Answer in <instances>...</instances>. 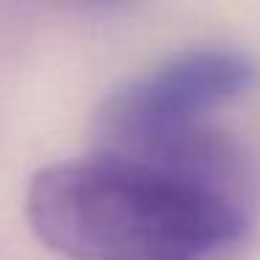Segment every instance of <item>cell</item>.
Wrapping results in <instances>:
<instances>
[{
  "label": "cell",
  "mask_w": 260,
  "mask_h": 260,
  "mask_svg": "<svg viewBox=\"0 0 260 260\" xmlns=\"http://www.w3.org/2000/svg\"><path fill=\"white\" fill-rule=\"evenodd\" d=\"M92 3H118V0H92Z\"/></svg>",
  "instance_id": "obj_3"
},
{
  "label": "cell",
  "mask_w": 260,
  "mask_h": 260,
  "mask_svg": "<svg viewBox=\"0 0 260 260\" xmlns=\"http://www.w3.org/2000/svg\"><path fill=\"white\" fill-rule=\"evenodd\" d=\"M25 213L70 260H221L246 232L238 190L101 151L40 171Z\"/></svg>",
  "instance_id": "obj_1"
},
{
  "label": "cell",
  "mask_w": 260,
  "mask_h": 260,
  "mask_svg": "<svg viewBox=\"0 0 260 260\" xmlns=\"http://www.w3.org/2000/svg\"><path fill=\"white\" fill-rule=\"evenodd\" d=\"M257 81L252 59L230 48H202L165 62L118 90L95 118L98 151L193 179L235 185L241 154L204 118L246 95Z\"/></svg>",
  "instance_id": "obj_2"
}]
</instances>
